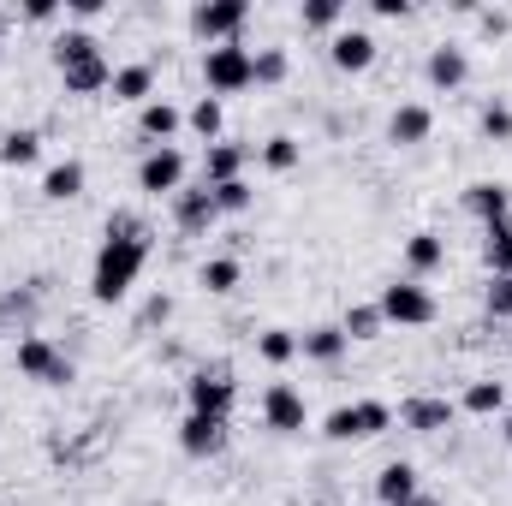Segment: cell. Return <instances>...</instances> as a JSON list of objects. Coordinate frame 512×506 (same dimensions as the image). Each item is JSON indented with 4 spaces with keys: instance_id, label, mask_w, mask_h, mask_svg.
<instances>
[{
    "instance_id": "cell-14",
    "label": "cell",
    "mask_w": 512,
    "mask_h": 506,
    "mask_svg": "<svg viewBox=\"0 0 512 506\" xmlns=\"http://www.w3.org/2000/svg\"><path fill=\"white\" fill-rule=\"evenodd\" d=\"M256 149L251 143H209L203 149V185H227V179H245V161H251Z\"/></svg>"
},
{
    "instance_id": "cell-43",
    "label": "cell",
    "mask_w": 512,
    "mask_h": 506,
    "mask_svg": "<svg viewBox=\"0 0 512 506\" xmlns=\"http://www.w3.org/2000/svg\"><path fill=\"white\" fill-rule=\"evenodd\" d=\"M477 24H483V36H507V30H512V12L489 6V12H477Z\"/></svg>"
},
{
    "instance_id": "cell-44",
    "label": "cell",
    "mask_w": 512,
    "mask_h": 506,
    "mask_svg": "<svg viewBox=\"0 0 512 506\" xmlns=\"http://www.w3.org/2000/svg\"><path fill=\"white\" fill-rule=\"evenodd\" d=\"M60 12H66V6H54V0H30V6H24V24H54Z\"/></svg>"
},
{
    "instance_id": "cell-9",
    "label": "cell",
    "mask_w": 512,
    "mask_h": 506,
    "mask_svg": "<svg viewBox=\"0 0 512 506\" xmlns=\"http://www.w3.org/2000/svg\"><path fill=\"white\" fill-rule=\"evenodd\" d=\"M262 423H268L274 435H298V429L310 423L304 393H298L292 381H268V393H262Z\"/></svg>"
},
{
    "instance_id": "cell-11",
    "label": "cell",
    "mask_w": 512,
    "mask_h": 506,
    "mask_svg": "<svg viewBox=\"0 0 512 506\" xmlns=\"http://www.w3.org/2000/svg\"><path fill=\"white\" fill-rule=\"evenodd\" d=\"M423 78L453 96V90H465V78H471V54H465L459 42H435L429 60H423Z\"/></svg>"
},
{
    "instance_id": "cell-35",
    "label": "cell",
    "mask_w": 512,
    "mask_h": 506,
    "mask_svg": "<svg viewBox=\"0 0 512 506\" xmlns=\"http://www.w3.org/2000/svg\"><path fill=\"white\" fill-rule=\"evenodd\" d=\"M298 18H304V30H340L346 24V6L340 0H304Z\"/></svg>"
},
{
    "instance_id": "cell-41",
    "label": "cell",
    "mask_w": 512,
    "mask_h": 506,
    "mask_svg": "<svg viewBox=\"0 0 512 506\" xmlns=\"http://www.w3.org/2000/svg\"><path fill=\"white\" fill-rule=\"evenodd\" d=\"M322 435H328V441H352V405H334V411L322 417Z\"/></svg>"
},
{
    "instance_id": "cell-36",
    "label": "cell",
    "mask_w": 512,
    "mask_h": 506,
    "mask_svg": "<svg viewBox=\"0 0 512 506\" xmlns=\"http://www.w3.org/2000/svg\"><path fill=\"white\" fill-rule=\"evenodd\" d=\"M209 191H215V209L221 215H251V203H256V191L245 179H227V185H209Z\"/></svg>"
},
{
    "instance_id": "cell-5",
    "label": "cell",
    "mask_w": 512,
    "mask_h": 506,
    "mask_svg": "<svg viewBox=\"0 0 512 506\" xmlns=\"http://www.w3.org/2000/svg\"><path fill=\"white\" fill-rule=\"evenodd\" d=\"M251 60L256 48L245 42H221V48H203V84H209V96H239V90H251Z\"/></svg>"
},
{
    "instance_id": "cell-2",
    "label": "cell",
    "mask_w": 512,
    "mask_h": 506,
    "mask_svg": "<svg viewBox=\"0 0 512 506\" xmlns=\"http://www.w3.org/2000/svg\"><path fill=\"white\" fill-rule=\"evenodd\" d=\"M245 24H251V0H197L191 6V36L209 48L245 42Z\"/></svg>"
},
{
    "instance_id": "cell-7",
    "label": "cell",
    "mask_w": 512,
    "mask_h": 506,
    "mask_svg": "<svg viewBox=\"0 0 512 506\" xmlns=\"http://www.w3.org/2000/svg\"><path fill=\"white\" fill-rule=\"evenodd\" d=\"M137 191H149V197H179V191H185V149H173V143L143 149V161H137Z\"/></svg>"
},
{
    "instance_id": "cell-48",
    "label": "cell",
    "mask_w": 512,
    "mask_h": 506,
    "mask_svg": "<svg viewBox=\"0 0 512 506\" xmlns=\"http://www.w3.org/2000/svg\"><path fill=\"white\" fill-rule=\"evenodd\" d=\"M399 506H441L435 495H411V501H399Z\"/></svg>"
},
{
    "instance_id": "cell-45",
    "label": "cell",
    "mask_w": 512,
    "mask_h": 506,
    "mask_svg": "<svg viewBox=\"0 0 512 506\" xmlns=\"http://www.w3.org/2000/svg\"><path fill=\"white\" fill-rule=\"evenodd\" d=\"M376 18H411V0H370Z\"/></svg>"
},
{
    "instance_id": "cell-38",
    "label": "cell",
    "mask_w": 512,
    "mask_h": 506,
    "mask_svg": "<svg viewBox=\"0 0 512 506\" xmlns=\"http://www.w3.org/2000/svg\"><path fill=\"white\" fill-rule=\"evenodd\" d=\"M108 239H149V221L137 209H114L108 215Z\"/></svg>"
},
{
    "instance_id": "cell-19",
    "label": "cell",
    "mask_w": 512,
    "mask_h": 506,
    "mask_svg": "<svg viewBox=\"0 0 512 506\" xmlns=\"http://www.w3.org/2000/svg\"><path fill=\"white\" fill-rule=\"evenodd\" d=\"M298 352H304L310 364H340V358L352 352V340H346V328H340V322H322V328L298 334Z\"/></svg>"
},
{
    "instance_id": "cell-29",
    "label": "cell",
    "mask_w": 512,
    "mask_h": 506,
    "mask_svg": "<svg viewBox=\"0 0 512 506\" xmlns=\"http://www.w3.org/2000/svg\"><path fill=\"white\" fill-rule=\"evenodd\" d=\"M256 155H262V167H268V173H292V167L304 161V143H298L292 131H274V137H268Z\"/></svg>"
},
{
    "instance_id": "cell-10",
    "label": "cell",
    "mask_w": 512,
    "mask_h": 506,
    "mask_svg": "<svg viewBox=\"0 0 512 506\" xmlns=\"http://www.w3.org/2000/svg\"><path fill=\"white\" fill-rule=\"evenodd\" d=\"M376 54H382V42H376L370 30H352V24H346V30H334V42H328L334 72H352V78H358V72H370V66H376Z\"/></svg>"
},
{
    "instance_id": "cell-27",
    "label": "cell",
    "mask_w": 512,
    "mask_h": 506,
    "mask_svg": "<svg viewBox=\"0 0 512 506\" xmlns=\"http://www.w3.org/2000/svg\"><path fill=\"white\" fill-rule=\"evenodd\" d=\"M84 60H102V42L90 30H60L54 36V66L66 72V66H84Z\"/></svg>"
},
{
    "instance_id": "cell-23",
    "label": "cell",
    "mask_w": 512,
    "mask_h": 506,
    "mask_svg": "<svg viewBox=\"0 0 512 506\" xmlns=\"http://www.w3.org/2000/svg\"><path fill=\"white\" fill-rule=\"evenodd\" d=\"M483 262H489V280L512 274V215H501V221L483 227Z\"/></svg>"
},
{
    "instance_id": "cell-37",
    "label": "cell",
    "mask_w": 512,
    "mask_h": 506,
    "mask_svg": "<svg viewBox=\"0 0 512 506\" xmlns=\"http://www.w3.org/2000/svg\"><path fill=\"white\" fill-rule=\"evenodd\" d=\"M483 137H489V143H512V108L501 102V96L483 108Z\"/></svg>"
},
{
    "instance_id": "cell-40",
    "label": "cell",
    "mask_w": 512,
    "mask_h": 506,
    "mask_svg": "<svg viewBox=\"0 0 512 506\" xmlns=\"http://www.w3.org/2000/svg\"><path fill=\"white\" fill-rule=\"evenodd\" d=\"M6 316H18V322H30V316H36V292H18V286H12V292L0 298V322H6Z\"/></svg>"
},
{
    "instance_id": "cell-34",
    "label": "cell",
    "mask_w": 512,
    "mask_h": 506,
    "mask_svg": "<svg viewBox=\"0 0 512 506\" xmlns=\"http://www.w3.org/2000/svg\"><path fill=\"white\" fill-rule=\"evenodd\" d=\"M340 328H346V340H382V310L376 304H346V316H340Z\"/></svg>"
},
{
    "instance_id": "cell-33",
    "label": "cell",
    "mask_w": 512,
    "mask_h": 506,
    "mask_svg": "<svg viewBox=\"0 0 512 506\" xmlns=\"http://www.w3.org/2000/svg\"><path fill=\"white\" fill-rule=\"evenodd\" d=\"M256 358L262 364H292L298 358V334L292 328H262L256 334Z\"/></svg>"
},
{
    "instance_id": "cell-47",
    "label": "cell",
    "mask_w": 512,
    "mask_h": 506,
    "mask_svg": "<svg viewBox=\"0 0 512 506\" xmlns=\"http://www.w3.org/2000/svg\"><path fill=\"white\" fill-rule=\"evenodd\" d=\"M501 441L512 447V411H501Z\"/></svg>"
},
{
    "instance_id": "cell-26",
    "label": "cell",
    "mask_w": 512,
    "mask_h": 506,
    "mask_svg": "<svg viewBox=\"0 0 512 506\" xmlns=\"http://www.w3.org/2000/svg\"><path fill=\"white\" fill-rule=\"evenodd\" d=\"M36 161H42V131L12 126L0 137V167H36Z\"/></svg>"
},
{
    "instance_id": "cell-18",
    "label": "cell",
    "mask_w": 512,
    "mask_h": 506,
    "mask_svg": "<svg viewBox=\"0 0 512 506\" xmlns=\"http://www.w3.org/2000/svg\"><path fill=\"white\" fill-rule=\"evenodd\" d=\"M84 179H90V167H84L78 155H66V161H54V167L42 173V197H48V203H72V197H84Z\"/></svg>"
},
{
    "instance_id": "cell-28",
    "label": "cell",
    "mask_w": 512,
    "mask_h": 506,
    "mask_svg": "<svg viewBox=\"0 0 512 506\" xmlns=\"http://www.w3.org/2000/svg\"><path fill=\"white\" fill-rule=\"evenodd\" d=\"M185 126L197 131L203 143H221V131H227V108H221V96H197L191 114H185Z\"/></svg>"
},
{
    "instance_id": "cell-21",
    "label": "cell",
    "mask_w": 512,
    "mask_h": 506,
    "mask_svg": "<svg viewBox=\"0 0 512 506\" xmlns=\"http://www.w3.org/2000/svg\"><path fill=\"white\" fill-rule=\"evenodd\" d=\"M60 78H66V96H108V84H114V66H108V54H102V60L66 66Z\"/></svg>"
},
{
    "instance_id": "cell-39",
    "label": "cell",
    "mask_w": 512,
    "mask_h": 506,
    "mask_svg": "<svg viewBox=\"0 0 512 506\" xmlns=\"http://www.w3.org/2000/svg\"><path fill=\"white\" fill-rule=\"evenodd\" d=\"M483 304H489V316H495V322H507V316H512V274H501V280H489Z\"/></svg>"
},
{
    "instance_id": "cell-31",
    "label": "cell",
    "mask_w": 512,
    "mask_h": 506,
    "mask_svg": "<svg viewBox=\"0 0 512 506\" xmlns=\"http://www.w3.org/2000/svg\"><path fill=\"white\" fill-rule=\"evenodd\" d=\"M459 405H465L471 417H501V411H507V381H471Z\"/></svg>"
},
{
    "instance_id": "cell-3",
    "label": "cell",
    "mask_w": 512,
    "mask_h": 506,
    "mask_svg": "<svg viewBox=\"0 0 512 506\" xmlns=\"http://www.w3.org/2000/svg\"><path fill=\"white\" fill-rule=\"evenodd\" d=\"M376 310H382V322H399V328H429L441 316V304H435V292L423 280H387Z\"/></svg>"
},
{
    "instance_id": "cell-46",
    "label": "cell",
    "mask_w": 512,
    "mask_h": 506,
    "mask_svg": "<svg viewBox=\"0 0 512 506\" xmlns=\"http://www.w3.org/2000/svg\"><path fill=\"white\" fill-rule=\"evenodd\" d=\"M167 316H173V298H167V292H155V298H149V310H143V322H167Z\"/></svg>"
},
{
    "instance_id": "cell-49",
    "label": "cell",
    "mask_w": 512,
    "mask_h": 506,
    "mask_svg": "<svg viewBox=\"0 0 512 506\" xmlns=\"http://www.w3.org/2000/svg\"><path fill=\"white\" fill-rule=\"evenodd\" d=\"M0 334H6V322H0Z\"/></svg>"
},
{
    "instance_id": "cell-6",
    "label": "cell",
    "mask_w": 512,
    "mask_h": 506,
    "mask_svg": "<svg viewBox=\"0 0 512 506\" xmlns=\"http://www.w3.org/2000/svg\"><path fill=\"white\" fill-rule=\"evenodd\" d=\"M18 376L42 381V387H66V381L78 376V364H72L48 334H24V340H18Z\"/></svg>"
},
{
    "instance_id": "cell-15",
    "label": "cell",
    "mask_w": 512,
    "mask_h": 506,
    "mask_svg": "<svg viewBox=\"0 0 512 506\" xmlns=\"http://www.w3.org/2000/svg\"><path fill=\"white\" fill-rule=\"evenodd\" d=\"M429 131H435V114H429L423 102H399V108L387 114V143H399V149L429 143Z\"/></svg>"
},
{
    "instance_id": "cell-42",
    "label": "cell",
    "mask_w": 512,
    "mask_h": 506,
    "mask_svg": "<svg viewBox=\"0 0 512 506\" xmlns=\"http://www.w3.org/2000/svg\"><path fill=\"white\" fill-rule=\"evenodd\" d=\"M102 12H108V0H66V18H78V30H84V24H96Z\"/></svg>"
},
{
    "instance_id": "cell-16",
    "label": "cell",
    "mask_w": 512,
    "mask_h": 506,
    "mask_svg": "<svg viewBox=\"0 0 512 506\" xmlns=\"http://www.w3.org/2000/svg\"><path fill=\"white\" fill-rule=\"evenodd\" d=\"M108 96H114V102H126V108H143V102H155V66H149V60L114 66V84H108Z\"/></svg>"
},
{
    "instance_id": "cell-25",
    "label": "cell",
    "mask_w": 512,
    "mask_h": 506,
    "mask_svg": "<svg viewBox=\"0 0 512 506\" xmlns=\"http://www.w3.org/2000/svg\"><path fill=\"white\" fill-rule=\"evenodd\" d=\"M393 429V405L387 399H352V441H376Z\"/></svg>"
},
{
    "instance_id": "cell-17",
    "label": "cell",
    "mask_w": 512,
    "mask_h": 506,
    "mask_svg": "<svg viewBox=\"0 0 512 506\" xmlns=\"http://www.w3.org/2000/svg\"><path fill=\"white\" fill-rule=\"evenodd\" d=\"M179 126H185V114H179L167 96H155V102H143V108H137V131L149 137V149L173 143V137H179Z\"/></svg>"
},
{
    "instance_id": "cell-1",
    "label": "cell",
    "mask_w": 512,
    "mask_h": 506,
    "mask_svg": "<svg viewBox=\"0 0 512 506\" xmlns=\"http://www.w3.org/2000/svg\"><path fill=\"white\" fill-rule=\"evenodd\" d=\"M149 251H155L149 239H102L96 268H90V292H96V304H120L131 286H137V274H143Z\"/></svg>"
},
{
    "instance_id": "cell-4",
    "label": "cell",
    "mask_w": 512,
    "mask_h": 506,
    "mask_svg": "<svg viewBox=\"0 0 512 506\" xmlns=\"http://www.w3.org/2000/svg\"><path fill=\"white\" fill-rule=\"evenodd\" d=\"M233 399H239V381L227 364H197L185 376V405L197 417H233Z\"/></svg>"
},
{
    "instance_id": "cell-13",
    "label": "cell",
    "mask_w": 512,
    "mask_h": 506,
    "mask_svg": "<svg viewBox=\"0 0 512 506\" xmlns=\"http://www.w3.org/2000/svg\"><path fill=\"white\" fill-rule=\"evenodd\" d=\"M179 447H185L191 459H215V453L227 447V417H197V411H191V417L179 423Z\"/></svg>"
},
{
    "instance_id": "cell-30",
    "label": "cell",
    "mask_w": 512,
    "mask_h": 506,
    "mask_svg": "<svg viewBox=\"0 0 512 506\" xmlns=\"http://www.w3.org/2000/svg\"><path fill=\"white\" fill-rule=\"evenodd\" d=\"M239 280H245L239 256H209V262L197 268V286H203V292H215V298H221V292H233Z\"/></svg>"
},
{
    "instance_id": "cell-32",
    "label": "cell",
    "mask_w": 512,
    "mask_h": 506,
    "mask_svg": "<svg viewBox=\"0 0 512 506\" xmlns=\"http://www.w3.org/2000/svg\"><path fill=\"white\" fill-rule=\"evenodd\" d=\"M251 78L262 84V90H280V84L292 78V54H286V48H256Z\"/></svg>"
},
{
    "instance_id": "cell-8",
    "label": "cell",
    "mask_w": 512,
    "mask_h": 506,
    "mask_svg": "<svg viewBox=\"0 0 512 506\" xmlns=\"http://www.w3.org/2000/svg\"><path fill=\"white\" fill-rule=\"evenodd\" d=\"M453 417H459V405L441 399V393H411V399H399V411H393V423H399L405 435H441V429H453Z\"/></svg>"
},
{
    "instance_id": "cell-24",
    "label": "cell",
    "mask_w": 512,
    "mask_h": 506,
    "mask_svg": "<svg viewBox=\"0 0 512 506\" xmlns=\"http://www.w3.org/2000/svg\"><path fill=\"white\" fill-rule=\"evenodd\" d=\"M411 495H423V489H417V465H405V459L382 465V477H376V501L399 506V501H411Z\"/></svg>"
},
{
    "instance_id": "cell-50",
    "label": "cell",
    "mask_w": 512,
    "mask_h": 506,
    "mask_svg": "<svg viewBox=\"0 0 512 506\" xmlns=\"http://www.w3.org/2000/svg\"><path fill=\"white\" fill-rule=\"evenodd\" d=\"M0 48H6V42H0Z\"/></svg>"
},
{
    "instance_id": "cell-22",
    "label": "cell",
    "mask_w": 512,
    "mask_h": 506,
    "mask_svg": "<svg viewBox=\"0 0 512 506\" xmlns=\"http://www.w3.org/2000/svg\"><path fill=\"white\" fill-rule=\"evenodd\" d=\"M441 262H447V239H441V233H411V239H405V268H411V280L435 274Z\"/></svg>"
},
{
    "instance_id": "cell-12",
    "label": "cell",
    "mask_w": 512,
    "mask_h": 506,
    "mask_svg": "<svg viewBox=\"0 0 512 506\" xmlns=\"http://www.w3.org/2000/svg\"><path fill=\"white\" fill-rule=\"evenodd\" d=\"M173 221H179V233H209V227L221 221L215 191H209V185H185V191L173 197Z\"/></svg>"
},
{
    "instance_id": "cell-20",
    "label": "cell",
    "mask_w": 512,
    "mask_h": 506,
    "mask_svg": "<svg viewBox=\"0 0 512 506\" xmlns=\"http://www.w3.org/2000/svg\"><path fill=\"white\" fill-rule=\"evenodd\" d=\"M465 215H477L483 227H489V221H501V215H512V191H507V185H495V179L465 185Z\"/></svg>"
}]
</instances>
